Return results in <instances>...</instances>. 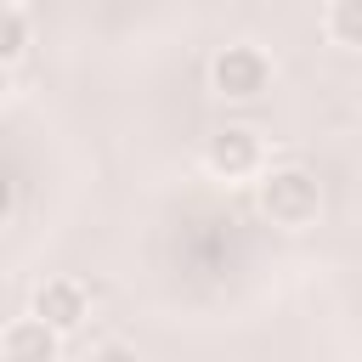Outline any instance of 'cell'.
<instances>
[{"label": "cell", "mask_w": 362, "mask_h": 362, "mask_svg": "<svg viewBox=\"0 0 362 362\" xmlns=\"http://www.w3.org/2000/svg\"><path fill=\"white\" fill-rule=\"evenodd\" d=\"M0 6H23V0H0Z\"/></svg>", "instance_id": "cell-10"}, {"label": "cell", "mask_w": 362, "mask_h": 362, "mask_svg": "<svg viewBox=\"0 0 362 362\" xmlns=\"http://www.w3.org/2000/svg\"><path fill=\"white\" fill-rule=\"evenodd\" d=\"M322 34H328L339 51H356V45H362V0H328Z\"/></svg>", "instance_id": "cell-6"}, {"label": "cell", "mask_w": 362, "mask_h": 362, "mask_svg": "<svg viewBox=\"0 0 362 362\" xmlns=\"http://www.w3.org/2000/svg\"><path fill=\"white\" fill-rule=\"evenodd\" d=\"M28 40H34V28H28L23 6H0V62H6V68L28 51Z\"/></svg>", "instance_id": "cell-7"}, {"label": "cell", "mask_w": 362, "mask_h": 362, "mask_svg": "<svg viewBox=\"0 0 362 362\" xmlns=\"http://www.w3.org/2000/svg\"><path fill=\"white\" fill-rule=\"evenodd\" d=\"M85 362H141V356H136V345H124V339H102Z\"/></svg>", "instance_id": "cell-8"}, {"label": "cell", "mask_w": 362, "mask_h": 362, "mask_svg": "<svg viewBox=\"0 0 362 362\" xmlns=\"http://www.w3.org/2000/svg\"><path fill=\"white\" fill-rule=\"evenodd\" d=\"M62 334H51L40 317H17L0 328V362H57Z\"/></svg>", "instance_id": "cell-5"}, {"label": "cell", "mask_w": 362, "mask_h": 362, "mask_svg": "<svg viewBox=\"0 0 362 362\" xmlns=\"http://www.w3.org/2000/svg\"><path fill=\"white\" fill-rule=\"evenodd\" d=\"M266 85H272V57L255 40H232L209 57V90L221 102H255L266 96Z\"/></svg>", "instance_id": "cell-2"}, {"label": "cell", "mask_w": 362, "mask_h": 362, "mask_svg": "<svg viewBox=\"0 0 362 362\" xmlns=\"http://www.w3.org/2000/svg\"><path fill=\"white\" fill-rule=\"evenodd\" d=\"M204 170H209L215 181H226V187L255 181V175L266 170V141H260L249 124H221V130L204 141Z\"/></svg>", "instance_id": "cell-3"}, {"label": "cell", "mask_w": 362, "mask_h": 362, "mask_svg": "<svg viewBox=\"0 0 362 362\" xmlns=\"http://www.w3.org/2000/svg\"><path fill=\"white\" fill-rule=\"evenodd\" d=\"M28 317H40L51 334H74L85 317H90V294L79 277H45L28 300Z\"/></svg>", "instance_id": "cell-4"}, {"label": "cell", "mask_w": 362, "mask_h": 362, "mask_svg": "<svg viewBox=\"0 0 362 362\" xmlns=\"http://www.w3.org/2000/svg\"><path fill=\"white\" fill-rule=\"evenodd\" d=\"M255 198H260V215L283 232H305L322 215V181L305 164H266L255 175Z\"/></svg>", "instance_id": "cell-1"}, {"label": "cell", "mask_w": 362, "mask_h": 362, "mask_svg": "<svg viewBox=\"0 0 362 362\" xmlns=\"http://www.w3.org/2000/svg\"><path fill=\"white\" fill-rule=\"evenodd\" d=\"M6 96H11V68L0 62V102H6Z\"/></svg>", "instance_id": "cell-9"}]
</instances>
